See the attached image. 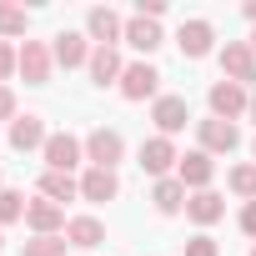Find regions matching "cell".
<instances>
[{"label":"cell","mask_w":256,"mask_h":256,"mask_svg":"<svg viewBox=\"0 0 256 256\" xmlns=\"http://www.w3.org/2000/svg\"><path fill=\"white\" fill-rule=\"evenodd\" d=\"M126 156V136L110 131V126H96V131L86 136V161L100 166V171H116V161Z\"/></svg>","instance_id":"1"},{"label":"cell","mask_w":256,"mask_h":256,"mask_svg":"<svg viewBox=\"0 0 256 256\" xmlns=\"http://www.w3.org/2000/svg\"><path fill=\"white\" fill-rule=\"evenodd\" d=\"M206 100H211V116H216V120H236V116L251 110V90L236 86V80H216Z\"/></svg>","instance_id":"2"},{"label":"cell","mask_w":256,"mask_h":256,"mask_svg":"<svg viewBox=\"0 0 256 256\" xmlns=\"http://www.w3.org/2000/svg\"><path fill=\"white\" fill-rule=\"evenodd\" d=\"M40 156H46V171H66V176H70V171L86 161V141H76L70 131H56Z\"/></svg>","instance_id":"3"},{"label":"cell","mask_w":256,"mask_h":256,"mask_svg":"<svg viewBox=\"0 0 256 256\" xmlns=\"http://www.w3.org/2000/svg\"><path fill=\"white\" fill-rule=\"evenodd\" d=\"M196 141H201V151L206 156H226V151H236L241 146V131H236V120H196Z\"/></svg>","instance_id":"4"},{"label":"cell","mask_w":256,"mask_h":256,"mask_svg":"<svg viewBox=\"0 0 256 256\" xmlns=\"http://www.w3.org/2000/svg\"><path fill=\"white\" fill-rule=\"evenodd\" d=\"M221 80L251 86V80H256V50L241 46V40H226V46H221Z\"/></svg>","instance_id":"5"},{"label":"cell","mask_w":256,"mask_h":256,"mask_svg":"<svg viewBox=\"0 0 256 256\" xmlns=\"http://www.w3.org/2000/svg\"><path fill=\"white\" fill-rule=\"evenodd\" d=\"M156 90H161V70H156L151 60L126 66V76H120V96H126V100H151Z\"/></svg>","instance_id":"6"},{"label":"cell","mask_w":256,"mask_h":256,"mask_svg":"<svg viewBox=\"0 0 256 256\" xmlns=\"http://www.w3.org/2000/svg\"><path fill=\"white\" fill-rule=\"evenodd\" d=\"M171 166H181V156H176L171 136H151V141H141V171H151L156 181H166V176H171Z\"/></svg>","instance_id":"7"},{"label":"cell","mask_w":256,"mask_h":256,"mask_svg":"<svg viewBox=\"0 0 256 256\" xmlns=\"http://www.w3.org/2000/svg\"><path fill=\"white\" fill-rule=\"evenodd\" d=\"M151 120H156V131H161V136H176V131H186V120H191V106H186V96H156V106H151Z\"/></svg>","instance_id":"8"},{"label":"cell","mask_w":256,"mask_h":256,"mask_svg":"<svg viewBox=\"0 0 256 256\" xmlns=\"http://www.w3.org/2000/svg\"><path fill=\"white\" fill-rule=\"evenodd\" d=\"M86 36L96 46H116V40H126V20L110 6H96V10H86Z\"/></svg>","instance_id":"9"},{"label":"cell","mask_w":256,"mask_h":256,"mask_svg":"<svg viewBox=\"0 0 256 256\" xmlns=\"http://www.w3.org/2000/svg\"><path fill=\"white\" fill-rule=\"evenodd\" d=\"M176 46H181V56H186V60H201V56H211V46H216V30H211V20H181V30H176Z\"/></svg>","instance_id":"10"},{"label":"cell","mask_w":256,"mask_h":256,"mask_svg":"<svg viewBox=\"0 0 256 256\" xmlns=\"http://www.w3.org/2000/svg\"><path fill=\"white\" fill-rule=\"evenodd\" d=\"M50 56H56V66H66V70H76V66H90V36H80V30H60L56 36V46H50Z\"/></svg>","instance_id":"11"},{"label":"cell","mask_w":256,"mask_h":256,"mask_svg":"<svg viewBox=\"0 0 256 256\" xmlns=\"http://www.w3.org/2000/svg\"><path fill=\"white\" fill-rule=\"evenodd\" d=\"M50 66H56V56H50L46 40H26L20 46V76H26V86H46L50 80Z\"/></svg>","instance_id":"12"},{"label":"cell","mask_w":256,"mask_h":256,"mask_svg":"<svg viewBox=\"0 0 256 256\" xmlns=\"http://www.w3.org/2000/svg\"><path fill=\"white\" fill-rule=\"evenodd\" d=\"M211 176H216V161H211L206 151H191V156H181V166H176V181H181L186 191H211Z\"/></svg>","instance_id":"13"},{"label":"cell","mask_w":256,"mask_h":256,"mask_svg":"<svg viewBox=\"0 0 256 256\" xmlns=\"http://www.w3.org/2000/svg\"><path fill=\"white\" fill-rule=\"evenodd\" d=\"M26 226L36 231V236H60L66 231V206H56V201H30L26 206Z\"/></svg>","instance_id":"14"},{"label":"cell","mask_w":256,"mask_h":256,"mask_svg":"<svg viewBox=\"0 0 256 256\" xmlns=\"http://www.w3.org/2000/svg\"><path fill=\"white\" fill-rule=\"evenodd\" d=\"M46 141L50 136H46V120L40 116H16L10 120V146L16 151H46Z\"/></svg>","instance_id":"15"},{"label":"cell","mask_w":256,"mask_h":256,"mask_svg":"<svg viewBox=\"0 0 256 256\" xmlns=\"http://www.w3.org/2000/svg\"><path fill=\"white\" fill-rule=\"evenodd\" d=\"M120 76H126L120 50H116V46H96V56H90V80H96V86H120Z\"/></svg>","instance_id":"16"},{"label":"cell","mask_w":256,"mask_h":256,"mask_svg":"<svg viewBox=\"0 0 256 256\" xmlns=\"http://www.w3.org/2000/svg\"><path fill=\"white\" fill-rule=\"evenodd\" d=\"M161 40H166V36H161V26H156V20H146V16H131V20H126V46H131V50L151 56Z\"/></svg>","instance_id":"17"},{"label":"cell","mask_w":256,"mask_h":256,"mask_svg":"<svg viewBox=\"0 0 256 256\" xmlns=\"http://www.w3.org/2000/svg\"><path fill=\"white\" fill-rule=\"evenodd\" d=\"M80 196H86V201H116V196H120V181H116V171H100V166H90V171L80 176Z\"/></svg>","instance_id":"18"},{"label":"cell","mask_w":256,"mask_h":256,"mask_svg":"<svg viewBox=\"0 0 256 256\" xmlns=\"http://www.w3.org/2000/svg\"><path fill=\"white\" fill-rule=\"evenodd\" d=\"M186 216H191L196 226H216V221L226 216V201H221L216 191H191V201H186Z\"/></svg>","instance_id":"19"},{"label":"cell","mask_w":256,"mask_h":256,"mask_svg":"<svg viewBox=\"0 0 256 256\" xmlns=\"http://www.w3.org/2000/svg\"><path fill=\"white\" fill-rule=\"evenodd\" d=\"M151 201H156V211H161V216H176V211H186V201H191V196H186V186H181L176 176H166V181H156V186H151Z\"/></svg>","instance_id":"20"},{"label":"cell","mask_w":256,"mask_h":256,"mask_svg":"<svg viewBox=\"0 0 256 256\" xmlns=\"http://www.w3.org/2000/svg\"><path fill=\"white\" fill-rule=\"evenodd\" d=\"M66 241L80 246V251H90V246L106 241V226H100L96 216H70V221H66Z\"/></svg>","instance_id":"21"},{"label":"cell","mask_w":256,"mask_h":256,"mask_svg":"<svg viewBox=\"0 0 256 256\" xmlns=\"http://www.w3.org/2000/svg\"><path fill=\"white\" fill-rule=\"evenodd\" d=\"M40 196H46V201H56V206H66V201H76V196H80V181H76V176H66V171H46V176H40Z\"/></svg>","instance_id":"22"},{"label":"cell","mask_w":256,"mask_h":256,"mask_svg":"<svg viewBox=\"0 0 256 256\" xmlns=\"http://www.w3.org/2000/svg\"><path fill=\"white\" fill-rule=\"evenodd\" d=\"M30 30V10L26 6H10V0H0V36H26Z\"/></svg>","instance_id":"23"},{"label":"cell","mask_w":256,"mask_h":256,"mask_svg":"<svg viewBox=\"0 0 256 256\" xmlns=\"http://www.w3.org/2000/svg\"><path fill=\"white\" fill-rule=\"evenodd\" d=\"M26 196L20 191H0V226H10V221H26Z\"/></svg>","instance_id":"24"},{"label":"cell","mask_w":256,"mask_h":256,"mask_svg":"<svg viewBox=\"0 0 256 256\" xmlns=\"http://www.w3.org/2000/svg\"><path fill=\"white\" fill-rule=\"evenodd\" d=\"M226 181H231V191H236L241 201H256V166H236Z\"/></svg>","instance_id":"25"},{"label":"cell","mask_w":256,"mask_h":256,"mask_svg":"<svg viewBox=\"0 0 256 256\" xmlns=\"http://www.w3.org/2000/svg\"><path fill=\"white\" fill-rule=\"evenodd\" d=\"M26 256H66V236H36L26 241Z\"/></svg>","instance_id":"26"},{"label":"cell","mask_w":256,"mask_h":256,"mask_svg":"<svg viewBox=\"0 0 256 256\" xmlns=\"http://www.w3.org/2000/svg\"><path fill=\"white\" fill-rule=\"evenodd\" d=\"M16 70H20V50H16L10 40H0V80H10Z\"/></svg>","instance_id":"27"},{"label":"cell","mask_w":256,"mask_h":256,"mask_svg":"<svg viewBox=\"0 0 256 256\" xmlns=\"http://www.w3.org/2000/svg\"><path fill=\"white\" fill-rule=\"evenodd\" d=\"M186 256H221V246H216L211 236H191V241H186Z\"/></svg>","instance_id":"28"},{"label":"cell","mask_w":256,"mask_h":256,"mask_svg":"<svg viewBox=\"0 0 256 256\" xmlns=\"http://www.w3.org/2000/svg\"><path fill=\"white\" fill-rule=\"evenodd\" d=\"M0 120H16V90L0 86Z\"/></svg>","instance_id":"29"},{"label":"cell","mask_w":256,"mask_h":256,"mask_svg":"<svg viewBox=\"0 0 256 256\" xmlns=\"http://www.w3.org/2000/svg\"><path fill=\"white\" fill-rule=\"evenodd\" d=\"M136 16H146V20H161V16H166V0H141V6H136Z\"/></svg>","instance_id":"30"},{"label":"cell","mask_w":256,"mask_h":256,"mask_svg":"<svg viewBox=\"0 0 256 256\" xmlns=\"http://www.w3.org/2000/svg\"><path fill=\"white\" fill-rule=\"evenodd\" d=\"M241 231H246V236H256V201H246V206H241Z\"/></svg>","instance_id":"31"},{"label":"cell","mask_w":256,"mask_h":256,"mask_svg":"<svg viewBox=\"0 0 256 256\" xmlns=\"http://www.w3.org/2000/svg\"><path fill=\"white\" fill-rule=\"evenodd\" d=\"M246 16H251V20H256V0H246Z\"/></svg>","instance_id":"32"},{"label":"cell","mask_w":256,"mask_h":256,"mask_svg":"<svg viewBox=\"0 0 256 256\" xmlns=\"http://www.w3.org/2000/svg\"><path fill=\"white\" fill-rule=\"evenodd\" d=\"M246 116H251V120H256V90H251V110H246Z\"/></svg>","instance_id":"33"},{"label":"cell","mask_w":256,"mask_h":256,"mask_svg":"<svg viewBox=\"0 0 256 256\" xmlns=\"http://www.w3.org/2000/svg\"><path fill=\"white\" fill-rule=\"evenodd\" d=\"M0 246H6V231H0Z\"/></svg>","instance_id":"34"},{"label":"cell","mask_w":256,"mask_h":256,"mask_svg":"<svg viewBox=\"0 0 256 256\" xmlns=\"http://www.w3.org/2000/svg\"><path fill=\"white\" fill-rule=\"evenodd\" d=\"M251 50H256V36H251Z\"/></svg>","instance_id":"35"},{"label":"cell","mask_w":256,"mask_h":256,"mask_svg":"<svg viewBox=\"0 0 256 256\" xmlns=\"http://www.w3.org/2000/svg\"><path fill=\"white\" fill-rule=\"evenodd\" d=\"M251 256H256V246H251Z\"/></svg>","instance_id":"36"},{"label":"cell","mask_w":256,"mask_h":256,"mask_svg":"<svg viewBox=\"0 0 256 256\" xmlns=\"http://www.w3.org/2000/svg\"><path fill=\"white\" fill-rule=\"evenodd\" d=\"M251 151H256V141H251Z\"/></svg>","instance_id":"37"},{"label":"cell","mask_w":256,"mask_h":256,"mask_svg":"<svg viewBox=\"0 0 256 256\" xmlns=\"http://www.w3.org/2000/svg\"><path fill=\"white\" fill-rule=\"evenodd\" d=\"M0 191H6V186H0Z\"/></svg>","instance_id":"38"}]
</instances>
